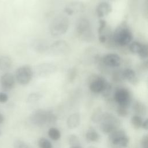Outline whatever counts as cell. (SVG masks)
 Returning a JSON list of instances; mask_svg holds the SVG:
<instances>
[{
	"mask_svg": "<svg viewBox=\"0 0 148 148\" xmlns=\"http://www.w3.org/2000/svg\"><path fill=\"white\" fill-rule=\"evenodd\" d=\"M69 20L68 17L60 15L54 17L50 22L49 27L51 36L58 37L65 34L69 27Z\"/></svg>",
	"mask_w": 148,
	"mask_h": 148,
	"instance_id": "6da1fadb",
	"label": "cell"
},
{
	"mask_svg": "<svg viewBox=\"0 0 148 148\" xmlns=\"http://www.w3.org/2000/svg\"><path fill=\"white\" fill-rule=\"evenodd\" d=\"M76 32L79 38L84 42H90L94 39L91 23L86 18L82 17L77 20L76 23Z\"/></svg>",
	"mask_w": 148,
	"mask_h": 148,
	"instance_id": "7a4b0ae2",
	"label": "cell"
},
{
	"mask_svg": "<svg viewBox=\"0 0 148 148\" xmlns=\"http://www.w3.org/2000/svg\"><path fill=\"white\" fill-rule=\"evenodd\" d=\"M113 39L116 45L125 46L132 42L133 34L127 26L120 25L115 30L113 35Z\"/></svg>",
	"mask_w": 148,
	"mask_h": 148,
	"instance_id": "3957f363",
	"label": "cell"
},
{
	"mask_svg": "<svg viewBox=\"0 0 148 148\" xmlns=\"http://www.w3.org/2000/svg\"><path fill=\"white\" fill-rule=\"evenodd\" d=\"M29 119L32 124L41 126L54 123L56 120V117L50 112L39 109L31 114Z\"/></svg>",
	"mask_w": 148,
	"mask_h": 148,
	"instance_id": "277c9868",
	"label": "cell"
},
{
	"mask_svg": "<svg viewBox=\"0 0 148 148\" xmlns=\"http://www.w3.org/2000/svg\"><path fill=\"white\" fill-rule=\"evenodd\" d=\"M100 125L101 131L105 134H110L117 130L120 125V121L114 116L108 113L103 114Z\"/></svg>",
	"mask_w": 148,
	"mask_h": 148,
	"instance_id": "5b68a950",
	"label": "cell"
},
{
	"mask_svg": "<svg viewBox=\"0 0 148 148\" xmlns=\"http://www.w3.org/2000/svg\"><path fill=\"white\" fill-rule=\"evenodd\" d=\"M70 50V45L66 41L58 40L49 46L47 52L51 56H62L69 54Z\"/></svg>",
	"mask_w": 148,
	"mask_h": 148,
	"instance_id": "8992f818",
	"label": "cell"
},
{
	"mask_svg": "<svg viewBox=\"0 0 148 148\" xmlns=\"http://www.w3.org/2000/svg\"><path fill=\"white\" fill-rule=\"evenodd\" d=\"M34 76L31 66L24 65L18 67L15 72V79L21 85H27L31 80Z\"/></svg>",
	"mask_w": 148,
	"mask_h": 148,
	"instance_id": "52a82bcc",
	"label": "cell"
},
{
	"mask_svg": "<svg viewBox=\"0 0 148 148\" xmlns=\"http://www.w3.org/2000/svg\"><path fill=\"white\" fill-rule=\"evenodd\" d=\"M109 139L113 146L119 148H125L129 142L128 138L122 130L117 129L109 134Z\"/></svg>",
	"mask_w": 148,
	"mask_h": 148,
	"instance_id": "ba28073f",
	"label": "cell"
},
{
	"mask_svg": "<svg viewBox=\"0 0 148 148\" xmlns=\"http://www.w3.org/2000/svg\"><path fill=\"white\" fill-rule=\"evenodd\" d=\"M114 100L118 104V106L128 108L131 102V95L130 91L124 87L116 90L114 93Z\"/></svg>",
	"mask_w": 148,
	"mask_h": 148,
	"instance_id": "9c48e42d",
	"label": "cell"
},
{
	"mask_svg": "<svg viewBox=\"0 0 148 148\" xmlns=\"http://www.w3.org/2000/svg\"><path fill=\"white\" fill-rule=\"evenodd\" d=\"M57 69V66L50 62H43L36 65L34 68L33 74L38 77H46L54 73Z\"/></svg>",
	"mask_w": 148,
	"mask_h": 148,
	"instance_id": "30bf717a",
	"label": "cell"
},
{
	"mask_svg": "<svg viewBox=\"0 0 148 148\" xmlns=\"http://www.w3.org/2000/svg\"><path fill=\"white\" fill-rule=\"evenodd\" d=\"M109 85L107 80L100 76H96L91 80L89 88L94 93H102Z\"/></svg>",
	"mask_w": 148,
	"mask_h": 148,
	"instance_id": "8fae6325",
	"label": "cell"
},
{
	"mask_svg": "<svg viewBox=\"0 0 148 148\" xmlns=\"http://www.w3.org/2000/svg\"><path fill=\"white\" fill-rule=\"evenodd\" d=\"M129 49L131 53L138 54L142 59L144 60L147 58L148 51L146 45L136 41L132 42L129 44Z\"/></svg>",
	"mask_w": 148,
	"mask_h": 148,
	"instance_id": "7c38bea8",
	"label": "cell"
},
{
	"mask_svg": "<svg viewBox=\"0 0 148 148\" xmlns=\"http://www.w3.org/2000/svg\"><path fill=\"white\" fill-rule=\"evenodd\" d=\"M85 5L80 1H75L70 2L64 8L65 13L69 15L72 16L81 13L84 11Z\"/></svg>",
	"mask_w": 148,
	"mask_h": 148,
	"instance_id": "4fadbf2b",
	"label": "cell"
},
{
	"mask_svg": "<svg viewBox=\"0 0 148 148\" xmlns=\"http://www.w3.org/2000/svg\"><path fill=\"white\" fill-rule=\"evenodd\" d=\"M0 82L1 88L3 90L5 91H9L15 86V77L11 73L5 72L1 76Z\"/></svg>",
	"mask_w": 148,
	"mask_h": 148,
	"instance_id": "5bb4252c",
	"label": "cell"
},
{
	"mask_svg": "<svg viewBox=\"0 0 148 148\" xmlns=\"http://www.w3.org/2000/svg\"><path fill=\"white\" fill-rule=\"evenodd\" d=\"M102 61L106 66L116 68L121 65L122 60L118 54L115 53H109L105 55L102 58Z\"/></svg>",
	"mask_w": 148,
	"mask_h": 148,
	"instance_id": "9a60e30c",
	"label": "cell"
},
{
	"mask_svg": "<svg viewBox=\"0 0 148 148\" xmlns=\"http://www.w3.org/2000/svg\"><path fill=\"white\" fill-rule=\"evenodd\" d=\"M112 11V5L106 2H101L96 8V13L98 17L102 18L108 16Z\"/></svg>",
	"mask_w": 148,
	"mask_h": 148,
	"instance_id": "2e32d148",
	"label": "cell"
},
{
	"mask_svg": "<svg viewBox=\"0 0 148 148\" xmlns=\"http://www.w3.org/2000/svg\"><path fill=\"white\" fill-rule=\"evenodd\" d=\"M83 58L87 63L95 62L99 58L98 51L95 48H88L85 51L84 56Z\"/></svg>",
	"mask_w": 148,
	"mask_h": 148,
	"instance_id": "e0dca14e",
	"label": "cell"
},
{
	"mask_svg": "<svg viewBox=\"0 0 148 148\" xmlns=\"http://www.w3.org/2000/svg\"><path fill=\"white\" fill-rule=\"evenodd\" d=\"M122 78L128 80L130 83L133 84H135L138 82V77L135 72L130 68H127L124 69L122 73Z\"/></svg>",
	"mask_w": 148,
	"mask_h": 148,
	"instance_id": "ac0fdd59",
	"label": "cell"
},
{
	"mask_svg": "<svg viewBox=\"0 0 148 148\" xmlns=\"http://www.w3.org/2000/svg\"><path fill=\"white\" fill-rule=\"evenodd\" d=\"M31 45L32 49L35 51L39 53L47 52L49 47V46L46 42L40 40H35L32 42Z\"/></svg>",
	"mask_w": 148,
	"mask_h": 148,
	"instance_id": "d6986e66",
	"label": "cell"
},
{
	"mask_svg": "<svg viewBox=\"0 0 148 148\" xmlns=\"http://www.w3.org/2000/svg\"><path fill=\"white\" fill-rule=\"evenodd\" d=\"M80 123V114L75 113L71 114L67 119L66 124L69 128L73 129L78 127Z\"/></svg>",
	"mask_w": 148,
	"mask_h": 148,
	"instance_id": "ffe728a7",
	"label": "cell"
},
{
	"mask_svg": "<svg viewBox=\"0 0 148 148\" xmlns=\"http://www.w3.org/2000/svg\"><path fill=\"white\" fill-rule=\"evenodd\" d=\"M12 64L11 58L6 56L0 57V72L5 73L10 69Z\"/></svg>",
	"mask_w": 148,
	"mask_h": 148,
	"instance_id": "44dd1931",
	"label": "cell"
},
{
	"mask_svg": "<svg viewBox=\"0 0 148 148\" xmlns=\"http://www.w3.org/2000/svg\"><path fill=\"white\" fill-rule=\"evenodd\" d=\"M106 23L105 20L101 19L99 20V26L98 28V38L101 43H105L107 40V35L106 34Z\"/></svg>",
	"mask_w": 148,
	"mask_h": 148,
	"instance_id": "7402d4cb",
	"label": "cell"
},
{
	"mask_svg": "<svg viewBox=\"0 0 148 148\" xmlns=\"http://www.w3.org/2000/svg\"><path fill=\"white\" fill-rule=\"evenodd\" d=\"M132 109L134 112L136 113V115L139 116L145 115L147 111L146 106L145 104L139 101H136L134 102Z\"/></svg>",
	"mask_w": 148,
	"mask_h": 148,
	"instance_id": "603a6c76",
	"label": "cell"
},
{
	"mask_svg": "<svg viewBox=\"0 0 148 148\" xmlns=\"http://www.w3.org/2000/svg\"><path fill=\"white\" fill-rule=\"evenodd\" d=\"M86 137L88 142H97L100 138L99 134L93 129L88 130L86 133Z\"/></svg>",
	"mask_w": 148,
	"mask_h": 148,
	"instance_id": "cb8c5ba5",
	"label": "cell"
},
{
	"mask_svg": "<svg viewBox=\"0 0 148 148\" xmlns=\"http://www.w3.org/2000/svg\"><path fill=\"white\" fill-rule=\"evenodd\" d=\"M48 135L50 139L53 140H57L61 137L60 131L56 128H50L48 131Z\"/></svg>",
	"mask_w": 148,
	"mask_h": 148,
	"instance_id": "d4e9b609",
	"label": "cell"
},
{
	"mask_svg": "<svg viewBox=\"0 0 148 148\" xmlns=\"http://www.w3.org/2000/svg\"><path fill=\"white\" fill-rule=\"evenodd\" d=\"M142 123L143 120L141 116L135 115L132 116V117L131 118V124L133 125V127L136 129H138L142 127Z\"/></svg>",
	"mask_w": 148,
	"mask_h": 148,
	"instance_id": "484cf974",
	"label": "cell"
},
{
	"mask_svg": "<svg viewBox=\"0 0 148 148\" xmlns=\"http://www.w3.org/2000/svg\"><path fill=\"white\" fill-rule=\"evenodd\" d=\"M38 145L39 148H52L51 142L47 139L42 138L38 141Z\"/></svg>",
	"mask_w": 148,
	"mask_h": 148,
	"instance_id": "4316f807",
	"label": "cell"
},
{
	"mask_svg": "<svg viewBox=\"0 0 148 148\" xmlns=\"http://www.w3.org/2000/svg\"><path fill=\"white\" fill-rule=\"evenodd\" d=\"M103 113L102 112L101 110L97 109L92 114V121L95 123H98L99 121H101L103 117Z\"/></svg>",
	"mask_w": 148,
	"mask_h": 148,
	"instance_id": "83f0119b",
	"label": "cell"
},
{
	"mask_svg": "<svg viewBox=\"0 0 148 148\" xmlns=\"http://www.w3.org/2000/svg\"><path fill=\"white\" fill-rule=\"evenodd\" d=\"M14 148H31L25 142L21 140H16L14 142Z\"/></svg>",
	"mask_w": 148,
	"mask_h": 148,
	"instance_id": "f1b7e54d",
	"label": "cell"
},
{
	"mask_svg": "<svg viewBox=\"0 0 148 148\" xmlns=\"http://www.w3.org/2000/svg\"><path fill=\"white\" fill-rule=\"evenodd\" d=\"M117 113L118 115L121 117H125L128 114V108L122 106H118L117 109Z\"/></svg>",
	"mask_w": 148,
	"mask_h": 148,
	"instance_id": "f546056e",
	"label": "cell"
},
{
	"mask_svg": "<svg viewBox=\"0 0 148 148\" xmlns=\"http://www.w3.org/2000/svg\"><path fill=\"white\" fill-rule=\"evenodd\" d=\"M40 98V96L38 93H32L29 95L28 97V102H34L38 101L39 98Z\"/></svg>",
	"mask_w": 148,
	"mask_h": 148,
	"instance_id": "4dcf8cb0",
	"label": "cell"
},
{
	"mask_svg": "<svg viewBox=\"0 0 148 148\" xmlns=\"http://www.w3.org/2000/svg\"><path fill=\"white\" fill-rule=\"evenodd\" d=\"M69 144L72 146H76V145H79L78 143H79V140L77 137L75 135H72L69 136Z\"/></svg>",
	"mask_w": 148,
	"mask_h": 148,
	"instance_id": "1f68e13d",
	"label": "cell"
},
{
	"mask_svg": "<svg viewBox=\"0 0 148 148\" xmlns=\"http://www.w3.org/2000/svg\"><path fill=\"white\" fill-rule=\"evenodd\" d=\"M141 148H148V137L147 135L144 136L141 140Z\"/></svg>",
	"mask_w": 148,
	"mask_h": 148,
	"instance_id": "d6a6232c",
	"label": "cell"
},
{
	"mask_svg": "<svg viewBox=\"0 0 148 148\" xmlns=\"http://www.w3.org/2000/svg\"><path fill=\"white\" fill-rule=\"evenodd\" d=\"M8 100V95L3 92H0V103H5Z\"/></svg>",
	"mask_w": 148,
	"mask_h": 148,
	"instance_id": "836d02e7",
	"label": "cell"
},
{
	"mask_svg": "<svg viewBox=\"0 0 148 148\" xmlns=\"http://www.w3.org/2000/svg\"><path fill=\"white\" fill-rule=\"evenodd\" d=\"M69 71L70 72H68L69 73V75H68L69 76V79L70 80H73L75 78V76H76V71H75L74 69H72Z\"/></svg>",
	"mask_w": 148,
	"mask_h": 148,
	"instance_id": "e575fe53",
	"label": "cell"
},
{
	"mask_svg": "<svg viewBox=\"0 0 148 148\" xmlns=\"http://www.w3.org/2000/svg\"><path fill=\"white\" fill-rule=\"evenodd\" d=\"M142 127L143 128L145 129L146 130H147V128H148V120H147V119H146L145 121H143Z\"/></svg>",
	"mask_w": 148,
	"mask_h": 148,
	"instance_id": "d590c367",
	"label": "cell"
},
{
	"mask_svg": "<svg viewBox=\"0 0 148 148\" xmlns=\"http://www.w3.org/2000/svg\"><path fill=\"white\" fill-rule=\"evenodd\" d=\"M3 121H4V117L2 114L0 113V124L1 123H2L3 122Z\"/></svg>",
	"mask_w": 148,
	"mask_h": 148,
	"instance_id": "8d00e7d4",
	"label": "cell"
},
{
	"mask_svg": "<svg viewBox=\"0 0 148 148\" xmlns=\"http://www.w3.org/2000/svg\"><path fill=\"white\" fill-rule=\"evenodd\" d=\"M71 148H82V147L81 146H80L79 145H76V146H72Z\"/></svg>",
	"mask_w": 148,
	"mask_h": 148,
	"instance_id": "74e56055",
	"label": "cell"
},
{
	"mask_svg": "<svg viewBox=\"0 0 148 148\" xmlns=\"http://www.w3.org/2000/svg\"><path fill=\"white\" fill-rule=\"evenodd\" d=\"M1 131H0V135H1Z\"/></svg>",
	"mask_w": 148,
	"mask_h": 148,
	"instance_id": "f35d334b",
	"label": "cell"
}]
</instances>
